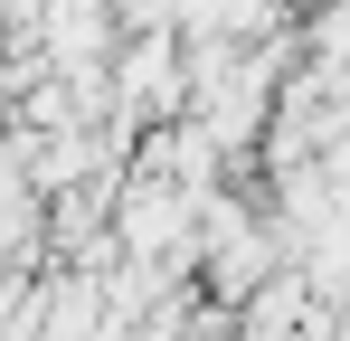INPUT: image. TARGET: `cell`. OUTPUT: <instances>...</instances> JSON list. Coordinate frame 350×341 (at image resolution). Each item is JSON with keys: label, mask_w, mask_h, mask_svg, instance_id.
<instances>
[{"label": "cell", "mask_w": 350, "mask_h": 341, "mask_svg": "<svg viewBox=\"0 0 350 341\" xmlns=\"http://www.w3.org/2000/svg\"><path fill=\"white\" fill-rule=\"evenodd\" d=\"M0 57H10V19H0Z\"/></svg>", "instance_id": "6da1fadb"}]
</instances>
